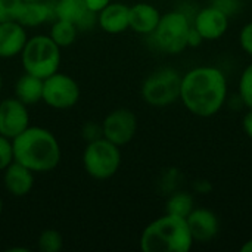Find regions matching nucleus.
Wrapping results in <instances>:
<instances>
[{"label":"nucleus","mask_w":252,"mask_h":252,"mask_svg":"<svg viewBox=\"0 0 252 252\" xmlns=\"http://www.w3.org/2000/svg\"><path fill=\"white\" fill-rule=\"evenodd\" d=\"M227 94V77L217 66L201 65L182 75L179 100L195 117L210 118L217 115L223 109Z\"/></svg>","instance_id":"obj_1"},{"label":"nucleus","mask_w":252,"mask_h":252,"mask_svg":"<svg viewBox=\"0 0 252 252\" xmlns=\"http://www.w3.org/2000/svg\"><path fill=\"white\" fill-rule=\"evenodd\" d=\"M13 161L32 173H47L58 167L61 148L56 137L43 127H28L12 140Z\"/></svg>","instance_id":"obj_2"},{"label":"nucleus","mask_w":252,"mask_h":252,"mask_svg":"<svg viewBox=\"0 0 252 252\" xmlns=\"http://www.w3.org/2000/svg\"><path fill=\"white\" fill-rule=\"evenodd\" d=\"M193 244L186 219L168 213L149 223L140 236L143 252H188Z\"/></svg>","instance_id":"obj_3"},{"label":"nucleus","mask_w":252,"mask_h":252,"mask_svg":"<svg viewBox=\"0 0 252 252\" xmlns=\"http://www.w3.org/2000/svg\"><path fill=\"white\" fill-rule=\"evenodd\" d=\"M21 58L25 72L44 80L59 71L61 47L49 35H34L27 40Z\"/></svg>","instance_id":"obj_4"},{"label":"nucleus","mask_w":252,"mask_h":252,"mask_svg":"<svg viewBox=\"0 0 252 252\" xmlns=\"http://www.w3.org/2000/svg\"><path fill=\"white\" fill-rule=\"evenodd\" d=\"M192 22L189 16L182 10H171L161 15V19L152 32L157 46L168 53L179 55L188 49V35Z\"/></svg>","instance_id":"obj_5"},{"label":"nucleus","mask_w":252,"mask_h":252,"mask_svg":"<svg viewBox=\"0 0 252 252\" xmlns=\"http://www.w3.org/2000/svg\"><path fill=\"white\" fill-rule=\"evenodd\" d=\"M83 164L87 174L96 180H106L117 174L121 165L120 146L105 137L89 142L83 154Z\"/></svg>","instance_id":"obj_6"},{"label":"nucleus","mask_w":252,"mask_h":252,"mask_svg":"<svg viewBox=\"0 0 252 252\" xmlns=\"http://www.w3.org/2000/svg\"><path fill=\"white\" fill-rule=\"evenodd\" d=\"M182 74L174 68H161L154 71L142 84L143 100L157 108L168 106L180 99Z\"/></svg>","instance_id":"obj_7"},{"label":"nucleus","mask_w":252,"mask_h":252,"mask_svg":"<svg viewBox=\"0 0 252 252\" xmlns=\"http://www.w3.org/2000/svg\"><path fill=\"white\" fill-rule=\"evenodd\" d=\"M80 99V87L66 74L55 72L43 80V102L55 109L72 108Z\"/></svg>","instance_id":"obj_8"},{"label":"nucleus","mask_w":252,"mask_h":252,"mask_svg":"<svg viewBox=\"0 0 252 252\" xmlns=\"http://www.w3.org/2000/svg\"><path fill=\"white\" fill-rule=\"evenodd\" d=\"M137 131V117L131 109L118 108L106 115L102 123V136L117 146L130 143Z\"/></svg>","instance_id":"obj_9"},{"label":"nucleus","mask_w":252,"mask_h":252,"mask_svg":"<svg viewBox=\"0 0 252 252\" xmlns=\"http://www.w3.org/2000/svg\"><path fill=\"white\" fill-rule=\"evenodd\" d=\"M30 127V115L27 105L16 97L0 102V134L13 140L18 134Z\"/></svg>","instance_id":"obj_10"},{"label":"nucleus","mask_w":252,"mask_h":252,"mask_svg":"<svg viewBox=\"0 0 252 252\" xmlns=\"http://www.w3.org/2000/svg\"><path fill=\"white\" fill-rule=\"evenodd\" d=\"M229 24L230 16L214 4L205 6L201 10H198L192 21V25L199 31L204 40L208 41L221 38L229 30Z\"/></svg>","instance_id":"obj_11"},{"label":"nucleus","mask_w":252,"mask_h":252,"mask_svg":"<svg viewBox=\"0 0 252 252\" xmlns=\"http://www.w3.org/2000/svg\"><path fill=\"white\" fill-rule=\"evenodd\" d=\"M189 230L195 242L207 244L211 242L220 232V221L214 211L208 208H193L186 217Z\"/></svg>","instance_id":"obj_12"},{"label":"nucleus","mask_w":252,"mask_h":252,"mask_svg":"<svg viewBox=\"0 0 252 252\" xmlns=\"http://www.w3.org/2000/svg\"><path fill=\"white\" fill-rule=\"evenodd\" d=\"M55 16L81 30H89L96 22V13L89 9L84 0H59L55 4Z\"/></svg>","instance_id":"obj_13"},{"label":"nucleus","mask_w":252,"mask_h":252,"mask_svg":"<svg viewBox=\"0 0 252 252\" xmlns=\"http://www.w3.org/2000/svg\"><path fill=\"white\" fill-rule=\"evenodd\" d=\"M25 28L16 21L0 22V58L7 59L21 55L27 43Z\"/></svg>","instance_id":"obj_14"},{"label":"nucleus","mask_w":252,"mask_h":252,"mask_svg":"<svg viewBox=\"0 0 252 252\" xmlns=\"http://www.w3.org/2000/svg\"><path fill=\"white\" fill-rule=\"evenodd\" d=\"M3 182L6 190L10 195L21 198L31 192L34 186V173L27 167H24L22 164L12 161L4 170Z\"/></svg>","instance_id":"obj_15"},{"label":"nucleus","mask_w":252,"mask_h":252,"mask_svg":"<svg viewBox=\"0 0 252 252\" xmlns=\"http://www.w3.org/2000/svg\"><path fill=\"white\" fill-rule=\"evenodd\" d=\"M161 19V12L149 3H136L128 9V28L137 34H152Z\"/></svg>","instance_id":"obj_16"},{"label":"nucleus","mask_w":252,"mask_h":252,"mask_svg":"<svg viewBox=\"0 0 252 252\" xmlns=\"http://www.w3.org/2000/svg\"><path fill=\"white\" fill-rule=\"evenodd\" d=\"M128 6L124 3H109L97 15L99 27L109 34H120L128 28Z\"/></svg>","instance_id":"obj_17"},{"label":"nucleus","mask_w":252,"mask_h":252,"mask_svg":"<svg viewBox=\"0 0 252 252\" xmlns=\"http://www.w3.org/2000/svg\"><path fill=\"white\" fill-rule=\"evenodd\" d=\"M55 16V7L47 4L44 0H31L22 1L21 9L16 16V22L25 27H37L47 22Z\"/></svg>","instance_id":"obj_18"},{"label":"nucleus","mask_w":252,"mask_h":252,"mask_svg":"<svg viewBox=\"0 0 252 252\" xmlns=\"http://www.w3.org/2000/svg\"><path fill=\"white\" fill-rule=\"evenodd\" d=\"M15 97L24 105H34L43 100V78L25 72L15 84Z\"/></svg>","instance_id":"obj_19"},{"label":"nucleus","mask_w":252,"mask_h":252,"mask_svg":"<svg viewBox=\"0 0 252 252\" xmlns=\"http://www.w3.org/2000/svg\"><path fill=\"white\" fill-rule=\"evenodd\" d=\"M195 208V199L189 192H176L173 193L165 205V213L186 219Z\"/></svg>","instance_id":"obj_20"},{"label":"nucleus","mask_w":252,"mask_h":252,"mask_svg":"<svg viewBox=\"0 0 252 252\" xmlns=\"http://www.w3.org/2000/svg\"><path fill=\"white\" fill-rule=\"evenodd\" d=\"M77 27L68 21L58 19L50 30V38L59 46V47H68L75 41L77 37Z\"/></svg>","instance_id":"obj_21"},{"label":"nucleus","mask_w":252,"mask_h":252,"mask_svg":"<svg viewBox=\"0 0 252 252\" xmlns=\"http://www.w3.org/2000/svg\"><path fill=\"white\" fill-rule=\"evenodd\" d=\"M238 97L242 105L252 109V62L245 66L238 83Z\"/></svg>","instance_id":"obj_22"},{"label":"nucleus","mask_w":252,"mask_h":252,"mask_svg":"<svg viewBox=\"0 0 252 252\" xmlns=\"http://www.w3.org/2000/svg\"><path fill=\"white\" fill-rule=\"evenodd\" d=\"M63 247L62 235L53 229H46L38 236V250L41 252H59Z\"/></svg>","instance_id":"obj_23"},{"label":"nucleus","mask_w":252,"mask_h":252,"mask_svg":"<svg viewBox=\"0 0 252 252\" xmlns=\"http://www.w3.org/2000/svg\"><path fill=\"white\" fill-rule=\"evenodd\" d=\"M22 0H0V22L16 21Z\"/></svg>","instance_id":"obj_24"},{"label":"nucleus","mask_w":252,"mask_h":252,"mask_svg":"<svg viewBox=\"0 0 252 252\" xmlns=\"http://www.w3.org/2000/svg\"><path fill=\"white\" fill-rule=\"evenodd\" d=\"M12 161H13L12 140L0 134V171H4Z\"/></svg>","instance_id":"obj_25"},{"label":"nucleus","mask_w":252,"mask_h":252,"mask_svg":"<svg viewBox=\"0 0 252 252\" xmlns=\"http://www.w3.org/2000/svg\"><path fill=\"white\" fill-rule=\"evenodd\" d=\"M239 44L242 50L252 58V21L245 24L239 31Z\"/></svg>","instance_id":"obj_26"},{"label":"nucleus","mask_w":252,"mask_h":252,"mask_svg":"<svg viewBox=\"0 0 252 252\" xmlns=\"http://www.w3.org/2000/svg\"><path fill=\"white\" fill-rule=\"evenodd\" d=\"M241 1H242V0H214L213 4L217 6V7H220L221 10H224V12L230 16L232 13L236 12V9L239 7Z\"/></svg>","instance_id":"obj_27"},{"label":"nucleus","mask_w":252,"mask_h":252,"mask_svg":"<svg viewBox=\"0 0 252 252\" xmlns=\"http://www.w3.org/2000/svg\"><path fill=\"white\" fill-rule=\"evenodd\" d=\"M204 37L199 34V31L192 25L190 27V31H189V35H188V47H199L202 43H204Z\"/></svg>","instance_id":"obj_28"},{"label":"nucleus","mask_w":252,"mask_h":252,"mask_svg":"<svg viewBox=\"0 0 252 252\" xmlns=\"http://www.w3.org/2000/svg\"><path fill=\"white\" fill-rule=\"evenodd\" d=\"M242 128L244 133L252 140V109H248L242 118Z\"/></svg>","instance_id":"obj_29"},{"label":"nucleus","mask_w":252,"mask_h":252,"mask_svg":"<svg viewBox=\"0 0 252 252\" xmlns=\"http://www.w3.org/2000/svg\"><path fill=\"white\" fill-rule=\"evenodd\" d=\"M84 1L89 6V9L93 10L94 13H99L105 6H108L111 3V0H84Z\"/></svg>","instance_id":"obj_30"},{"label":"nucleus","mask_w":252,"mask_h":252,"mask_svg":"<svg viewBox=\"0 0 252 252\" xmlns=\"http://www.w3.org/2000/svg\"><path fill=\"white\" fill-rule=\"evenodd\" d=\"M193 188H195V190H196L198 193H208V192L213 189V186H211V183H210L208 180H198V182L193 185Z\"/></svg>","instance_id":"obj_31"},{"label":"nucleus","mask_w":252,"mask_h":252,"mask_svg":"<svg viewBox=\"0 0 252 252\" xmlns=\"http://www.w3.org/2000/svg\"><path fill=\"white\" fill-rule=\"evenodd\" d=\"M241 251L244 252H252V239L250 241H247L242 247H241Z\"/></svg>","instance_id":"obj_32"},{"label":"nucleus","mask_w":252,"mask_h":252,"mask_svg":"<svg viewBox=\"0 0 252 252\" xmlns=\"http://www.w3.org/2000/svg\"><path fill=\"white\" fill-rule=\"evenodd\" d=\"M1 211H3V201H1V198H0V214H1Z\"/></svg>","instance_id":"obj_33"},{"label":"nucleus","mask_w":252,"mask_h":252,"mask_svg":"<svg viewBox=\"0 0 252 252\" xmlns=\"http://www.w3.org/2000/svg\"><path fill=\"white\" fill-rule=\"evenodd\" d=\"M1 86H3V80H1V74H0V93H1Z\"/></svg>","instance_id":"obj_34"},{"label":"nucleus","mask_w":252,"mask_h":252,"mask_svg":"<svg viewBox=\"0 0 252 252\" xmlns=\"http://www.w3.org/2000/svg\"><path fill=\"white\" fill-rule=\"evenodd\" d=\"M22 1H31V0H22Z\"/></svg>","instance_id":"obj_35"}]
</instances>
